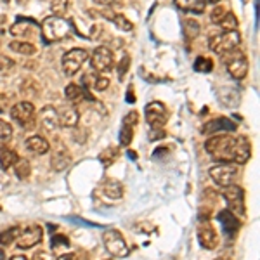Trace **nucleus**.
<instances>
[{"mask_svg": "<svg viewBox=\"0 0 260 260\" xmlns=\"http://www.w3.org/2000/svg\"><path fill=\"white\" fill-rule=\"evenodd\" d=\"M205 151L220 163H234L236 154V137L231 134H217L208 137L205 142Z\"/></svg>", "mask_w": 260, "mask_h": 260, "instance_id": "1", "label": "nucleus"}, {"mask_svg": "<svg viewBox=\"0 0 260 260\" xmlns=\"http://www.w3.org/2000/svg\"><path fill=\"white\" fill-rule=\"evenodd\" d=\"M42 33H44V40L52 44V42L64 40L73 33V24L68 19L59 18V16H49L44 19L40 26Z\"/></svg>", "mask_w": 260, "mask_h": 260, "instance_id": "2", "label": "nucleus"}, {"mask_svg": "<svg viewBox=\"0 0 260 260\" xmlns=\"http://www.w3.org/2000/svg\"><path fill=\"white\" fill-rule=\"evenodd\" d=\"M240 44H241V33L236 30V31H224V33L212 35L210 42H208V47L217 56H224V54L240 49Z\"/></svg>", "mask_w": 260, "mask_h": 260, "instance_id": "3", "label": "nucleus"}, {"mask_svg": "<svg viewBox=\"0 0 260 260\" xmlns=\"http://www.w3.org/2000/svg\"><path fill=\"white\" fill-rule=\"evenodd\" d=\"M220 57H222L224 66L228 68L229 75L234 78V80H243V78L248 75V70H250L248 57H246L240 49L224 54V56H220Z\"/></svg>", "mask_w": 260, "mask_h": 260, "instance_id": "4", "label": "nucleus"}, {"mask_svg": "<svg viewBox=\"0 0 260 260\" xmlns=\"http://www.w3.org/2000/svg\"><path fill=\"white\" fill-rule=\"evenodd\" d=\"M11 116L24 130H33L37 127V113L35 106L30 101H21L11 108Z\"/></svg>", "mask_w": 260, "mask_h": 260, "instance_id": "5", "label": "nucleus"}, {"mask_svg": "<svg viewBox=\"0 0 260 260\" xmlns=\"http://www.w3.org/2000/svg\"><path fill=\"white\" fill-rule=\"evenodd\" d=\"M103 243L104 248L113 257H127L128 255V246L125 241L123 234L118 229H106L103 233Z\"/></svg>", "mask_w": 260, "mask_h": 260, "instance_id": "6", "label": "nucleus"}, {"mask_svg": "<svg viewBox=\"0 0 260 260\" xmlns=\"http://www.w3.org/2000/svg\"><path fill=\"white\" fill-rule=\"evenodd\" d=\"M87 59H89V52H87L85 49L75 47V49H70L68 52H64V56H62V59H61V66L66 77L77 75L78 71L82 70V66L85 64Z\"/></svg>", "mask_w": 260, "mask_h": 260, "instance_id": "7", "label": "nucleus"}, {"mask_svg": "<svg viewBox=\"0 0 260 260\" xmlns=\"http://www.w3.org/2000/svg\"><path fill=\"white\" fill-rule=\"evenodd\" d=\"M208 174H210L212 180L217 186L225 187L231 186V184H236L240 172H238V167L234 163H217L208 170Z\"/></svg>", "mask_w": 260, "mask_h": 260, "instance_id": "8", "label": "nucleus"}, {"mask_svg": "<svg viewBox=\"0 0 260 260\" xmlns=\"http://www.w3.org/2000/svg\"><path fill=\"white\" fill-rule=\"evenodd\" d=\"M222 196L228 201V210L231 213H234L236 217H245V192H243L241 186H238V184L225 186L224 191H222Z\"/></svg>", "mask_w": 260, "mask_h": 260, "instance_id": "9", "label": "nucleus"}, {"mask_svg": "<svg viewBox=\"0 0 260 260\" xmlns=\"http://www.w3.org/2000/svg\"><path fill=\"white\" fill-rule=\"evenodd\" d=\"M40 33V24L35 19L30 18H19L14 24L11 26V35L16 37L18 40H26L28 39H37Z\"/></svg>", "mask_w": 260, "mask_h": 260, "instance_id": "10", "label": "nucleus"}, {"mask_svg": "<svg viewBox=\"0 0 260 260\" xmlns=\"http://www.w3.org/2000/svg\"><path fill=\"white\" fill-rule=\"evenodd\" d=\"M144 116H146V121H148L149 127H165L167 121H169V110L167 106L160 101H153L146 106L144 110Z\"/></svg>", "mask_w": 260, "mask_h": 260, "instance_id": "11", "label": "nucleus"}, {"mask_svg": "<svg viewBox=\"0 0 260 260\" xmlns=\"http://www.w3.org/2000/svg\"><path fill=\"white\" fill-rule=\"evenodd\" d=\"M90 64L98 73H108V71H111L113 66H115V56H113L111 49L104 47V45L95 47V50L90 56Z\"/></svg>", "mask_w": 260, "mask_h": 260, "instance_id": "12", "label": "nucleus"}, {"mask_svg": "<svg viewBox=\"0 0 260 260\" xmlns=\"http://www.w3.org/2000/svg\"><path fill=\"white\" fill-rule=\"evenodd\" d=\"M42 238H44V229L40 225H28V228L21 229L18 240H16V245H18L19 250H30L39 245Z\"/></svg>", "mask_w": 260, "mask_h": 260, "instance_id": "13", "label": "nucleus"}, {"mask_svg": "<svg viewBox=\"0 0 260 260\" xmlns=\"http://www.w3.org/2000/svg\"><path fill=\"white\" fill-rule=\"evenodd\" d=\"M71 165V154L62 142H56L54 151L50 154V169L54 172H62Z\"/></svg>", "mask_w": 260, "mask_h": 260, "instance_id": "14", "label": "nucleus"}, {"mask_svg": "<svg viewBox=\"0 0 260 260\" xmlns=\"http://www.w3.org/2000/svg\"><path fill=\"white\" fill-rule=\"evenodd\" d=\"M39 123L40 127L47 132H56L59 128V116H57V110L54 106H44L39 113Z\"/></svg>", "mask_w": 260, "mask_h": 260, "instance_id": "15", "label": "nucleus"}, {"mask_svg": "<svg viewBox=\"0 0 260 260\" xmlns=\"http://www.w3.org/2000/svg\"><path fill=\"white\" fill-rule=\"evenodd\" d=\"M198 241L205 250H215L219 246V234L210 224H203L198 228Z\"/></svg>", "mask_w": 260, "mask_h": 260, "instance_id": "16", "label": "nucleus"}, {"mask_svg": "<svg viewBox=\"0 0 260 260\" xmlns=\"http://www.w3.org/2000/svg\"><path fill=\"white\" fill-rule=\"evenodd\" d=\"M57 116H59V125L64 128H75L78 125V121H80V113H78V110L73 104L59 108Z\"/></svg>", "mask_w": 260, "mask_h": 260, "instance_id": "17", "label": "nucleus"}, {"mask_svg": "<svg viewBox=\"0 0 260 260\" xmlns=\"http://www.w3.org/2000/svg\"><path fill=\"white\" fill-rule=\"evenodd\" d=\"M222 130H236V123L231 121L229 118H224V116H219V118H213L208 123L203 125L201 128V134L205 136H210V134H217L222 132Z\"/></svg>", "mask_w": 260, "mask_h": 260, "instance_id": "18", "label": "nucleus"}, {"mask_svg": "<svg viewBox=\"0 0 260 260\" xmlns=\"http://www.w3.org/2000/svg\"><path fill=\"white\" fill-rule=\"evenodd\" d=\"M251 158V144L246 136L236 137V154H234V163L236 165H243Z\"/></svg>", "mask_w": 260, "mask_h": 260, "instance_id": "19", "label": "nucleus"}, {"mask_svg": "<svg viewBox=\"0 0 260 260\" xmlns=\"http://www.w3.org/2000/svg\"><path fill=\"white\" fill-rule=\"evenodd\" d=\"M24 148H26L28 153H31V154H45V153H49V149H50V144H49V141L45 139V137H42V136H31V137H28L26 141H24Z\"/></svg>", "mask_w": 260, "mask_h": 260, "instance_id": "20", "label": "nucleus"}, {"mask_svg": "<svg viewBox=\"0 0 260 260\" xmlns=\"http://www.w3.org/2000/svg\"><path fill=\"white\" fill-rule=\"evenodd\" d=\"M40 90H42L40 83L37 82L33 77H24L23 80H21V83H19V92H21V95H23V98L26 99V101L39 98Z\"/></svg>", "mask_w": 260, "mask_h": 260, "instance_id": "21", "label": "nucleus"}, {"mask_svg": "<svg viewBox=\"0 0 260 260\" xmlns=\"http://www.w3.org/2000/svg\"><path fill=\"white\" fill-rule=\"evenodd\" d=\"M219 220L224 225V231L229 234V236H234V234L240 231V219H238L234 213H231L229 210H222L219 213Z\"/></svg>", "mask_w": 260, "mask_h": 260, "instance_id": "22", "label": "nucleus"}, {"mask_svg": "<svg viewBox=\"0 0 260 260\" xmlns=\"http://www.w3.org/2000/svg\"><path fill=\"white\" fill-rule=\"evenodd\" d=\"M103 192L110 200H120L123 196V184L116 179H106L103 182Z\"/></svg>", "mask_w": 260, "mask_h": 260, "instance_id": "23", "label": "nucleus"}, {"mask_svg": "<svg viewBox=\"0 0 260 260\" xmlns=\"http://www.w3.org/2000/svg\"><path fill=\"white\" fill-rule=\"evenodd\" d=\"M174 4L184 12H191V14H201L205 12L207 2L205 0H174Z\"/></svg>", "mask_w": 260, "mask_h": 260, "instance_id": "24", "label": "nucleus"}, {"mask_svg": "<svg viewBox=\"0 0 260 260\" xmlns=\"http://www.w3.org/2000/svg\"><path fill=\"white\" fill-rule=\"evenodd\" d=\"M9 49L12 50V52L21 54V56H35L37 54L35 44L26 42V40H12L9 44Z\"/></svg>", "mask_w": 260, "mask_h": 260, "instance_id": "25", "label": "nucleus"}, {"mask_svg": "<svg viewBox=\"0 0 260 260\" xmlns=\"http://www.w3.org/2000/svg\"><path fill=\"white\" fill-rule=\"evenodd\" d=\"M18 160H19V154L16 153L14 149L7 148V146H2V148H0V167H2L4 170L12 169Z\"/></svg>", "mask_w": 260, "mask_h": 260, "instance_id": "26", "label": "nucleus"}, {"mask_svg": "<svg viewBox=\"0 0 260 260\" xmlns=\"http://www.w3.org/2000/svg\"><path fill=\"white\" fill-rule=\"evenodd\" d=\"M14 175L21 180H26L31 175V163L28 158H21L14 163Z\"/></svg>", "mask_w": 260, "mask_h": 260, "instance_id": "27", "label": "nucleus"}, {"mask_svg": "<svg viewBox=\"0 0 260 260\" xmlns=\"http://www.w3.org/2000/svg\"><path fill=\"white\" fill-rule=\"evenodd\" d=\"M64 95L71 104H77V103H80V101H83L85 92H83L82 87L77 85V83H68L64 89Z\"/></svg>", "mask_w": 260, "mask_h": 260, "instance_id": "28", "label": "nucleus"}, {"mask_svg": "<svg viewBox=\"0 0 260 260\" xmlns=\"http://www.w3.org/2000/svg\"><path fill=\"white\" fill-rule=\"evenodd\" d=\"M19 233H21V228H18V225H12V228L4 229L2 233H0V246L12 245V243L18 240Z\"/></svg>", "mask_w": 260, "mask_h": 260, "instance_id": "29", "label": "nucleus"}, {"mask_svg": "<svg viewBox=\"0 0 260 260\" xmlns=\"http://www.w3.org/2000/svg\"><path fill=\"white\" fill-rule=\"evenodd\" d=\"M118 156H120V149L115 148V146H110V148L101 151L99 160H101V163H103L104 167H111L113 163L118 160Z\"/></svg>", "mask_w": 260, "mask_h": 260, "instance_id": "30", "label": "nucleus"}, {"mask_svg": "<svg viewBox=\"0 0 260 260\" xmlns=\"http://www.w3.org/2000/svg\"><path fill=\"white\" fill-rule=\"evenodd\" d=\"M134 125H127V123H121V128H120V136H118V142L121 148H127V146L132 142L134 139Z\"/></svg>", "mask_w": 260, "mask_h": 260, "instance_id": "31", "label": "nucleus"}, {"mask_svg": "<svg viewBox=\"0 0 260 260\" xmlns=\"http://www.w3.org/2000/svg\"><path fill=\"white\" fill-rule=\"evenodd\" d=\"M110 21H113L115 26L121 31H132L134 30V23L128 18H125L123 14H111Z\"/></svg>", "mask_w": 260, "mask_h": 260, "instance_id": "32", "label": "nucleus"}, {"mask_svg": "<svg viewBox=\"0 0 260 260\" xmlns=\"http://www.w3.org/2000/svg\"><path fill=\"white\" fill-rule=\"evenodd\" d=\"M219 26L224 31H236L238 30V18L234 12H225V16L220 19Z\"/></svg>", "mask_w": 260, "mask_h": 260, "instance_id": "33", "label": "nucleus"}, {"mask_svg": "<svg viewBox=\"0 0 260 260\" xmlns=\"http://www.w3.org/2000/svg\"><path fill=\"white\" fill-rule=\"evenodd\" d=\"M12 139V125L9 121L0 118V148L6 146Z\"/></svg>", "mask_w": 260, "mask_h": 260, "instance_id": "34", "label": "nucleus"}, {"mask_svg": "<svg viewBox=\"0 0 260 260\" xmlns=\"http://www.w3.org/2000/svg\"><path fill=\"white\" fill-rule=\"evenodd\" d=\"M14 70H16V61H12L7 56H0V75L2 77H9Z\"/></svg>", "mask_w": 260, "mask_h": 260, "instance_id": "35", "label": "nucleus"}, {"mask_svg": "<svg viewBox=\"0 0 260 260\" xmlns=\"http://www.w3.org/2000/svg\"><path fill=\"white\" fill-rule=\"evenodd\" d=\"M68 6H70V0H52L50 2V11H52L54 16H62L66 14V11H68Z\"/></svg>", "mask_w": 260, "mask_h": 260, "instance_id": "36", "label": "nucleus"}, {"mask_svg": "<svg viewBox=\"0 0 260 260\" xmlns=\"http://www.w3.org/2000/svg\"><path fill=\"white\" fill-rule=\"evenodd\" d=\"M194 70L200 71V73H210L213 70V61L208 59V57H198L194 62Z\"/></svg>", "mask_w": 260, "mask_h": 260, "instance_id": "37", "label": "nucleus"}, {"mask_svg": "<svg viewBox=\"0 0 260 260\" xmlns=\"http://www.w3.org/2000/svg\"><path fill=\"white\" fill-rule=\"evenodd\" d=\"M184 33L187 37H196L200 35V24L194 19H186L184 21Z\"/></svg>", "mask_w": 260, "mask_h": 260, "instance_id": "38", "label": "nucleus"}, {"mask_svg": "<svg viewBox=\"0 0 260 260\" xmlns=\"http://www.w3.org/2000/svg\"><path fill=\"white\" fill-rule=\"evenodd\" d=\"M130 56H123L121 59L118 61V64H116V71H118V78L120 80H125V75H127V71L130 70Z\"/></svg>", "mask_w": 260, "mask_h": 260, "instance_id": "39", "label": "nucleus"}, {"mask_svg": "<svg viewBox=\"0 0 260 260\" xmlns=\"http://www.w3.org/2000/svg\"><path fill=\"white\" fill-rule=\"evenodd\" d=\"M225 7L224 6H220V4H215V7L212 9V12H210V21L213 24H219L220 23V19L224 18L225 16Z\"/></svg>", "mask_w": 260, "mask_h": 260, "instance_id": "40", "label": "nucleus"}, {"mask_svg": "<svg viewBox=\"0 0 260 260\" xmlns=\"http://www.w3.org/2000/svg\"><path fill=\"white\" fill-rule=\"evenodd\" d=\"M165 136H167V132H165V128H160V127H151L149 128V132H148V139L149 141H161V139H165Z\"/></svg>", "mask_w": 260, "mask_h": 260, "instance_id": "41", "label": "nucleus"}, {"mask_svg": "<svg viewBox=\"0 0 260 260\" xmlns=\"http://www.w3.org/2000/svg\"><path fill=\"white\" fill-rule=\"evenodd\" d=\"M110 87V80H108L106 77H98L95 78V82H94V89L98 90V92H104Z\"/></svg>", "mask_w": 260, "mask_h": 260, "instance_id": "42", "label": "nucleus"}, {"mask_svg": "<svg viewBox=\"0 0 260 260\" xmlns=\"http://www.w3.org/2000/svg\"><path fill=\"white\" fill-rule=\"evenodd\" d=\"M123 123H127V125H134V127H136V125L139 123V113H137V111H130L128 115H125Z\"/></svg>", "mask_w": 260, "mask_h": 260, "instance_id": "43", "label": "nucleus"}, {"mask_svg": "<svg viewBox=\"0 0 260 260\" xmlns=\"http://www.w3.org/2000/svg\"><path fill=\"white\" fill-rule=\"evenodd\" d=\"M94 2L99 4V6L111 7V9H115V7H121V0H94Z\"/></svg>", "mask_w": 260, "mask_h": 260, "instance_id": "44", "label": "nucleus"}, {"mask_svg": "<svg viewBox=\"0 0 260 260\" xmlns=\"http://www.w3.org/2000/svg\"><path fill=\"white\" fill-rule=\"evenodd\" d=\"M210 212H212V208L210 207H201L200 208V215H198V219L201 220V222H207L208 219H210Z\"/></svg>", "mask_w": 260, "mask_h": 260, "instance_id": "45", "label": "nucleus"}, {"mask_svg": "<svg viewBox=\"0 0 260 260\" xmlns=\"http://www.w3.org/2000/svg\"><path fill=\"white\" fill-rule=\"evenodd\" d=\"M33 260H54V258L50 257V253H47V251H39V253H35Z\"/></svg>", "mask_w": 260, "mask_h": 260, "instance_id": "46", "label": "nucleus"}, {"mask_svg": "<svg viewBox=\"0 0 260 260\" xmlns=\"http://www.w3.org/2000/svg\"><path fill=\"white\" fill-rule=\"evenodd\" d=\"M54 260H77V258H75L73 253H64V255H59V257L54 258Z\"/></svg>", "mask_w": 260, "mask_h": 260, "instance_id": "47", "label": "nucleus"}, {"mask_svg": "<svg viewBox=\"0 0 260 260\" xmlns=\"http://www.w3.org/2000/svg\"><path fill=\"white\" fill-rule=\"evenodd\" d=\"M11 260H28L24 255H14V257H11Z\"/></svg>", "mask_w": 260, "mask_h": 260, "instance_id": "48", "label": "nucleus"}, {"mask_svg": "<svg viewBox=\"0 0 260 260\" xmlns=\"http://www.w3.org/2000/svg\"><path fill=\"white\" fill-rule=\"evenodd\" d=\"M16 2H18V4H19V6H24V4H26V2H28V0H16Z\"/></svg>", "mask_w": 260, "mask_h": 260, "instance_id": "49", "label": "nucleus"}, {"mask_svg": "<svg viewBox=\"0 0 260 260\" xmlns=\"http://www.w3.org/2000/svg\"><path fill=\"white\" fill-rule=\"evenodd\" d=\"M205 2H212V4H217L219 0H205Z\"/></svg>", "mask_w": 260, "mask_h": 260, "instance_id": "50", "label": "nucleus"}, {"mask_svg": "<svg viewBox=\"0 0 260 260\" xmlns=\"http://www.w3.org/2000/svg\"><path fill=\"white\" fill-rule=\"evenodd\" d=\"M217 260H228V258H225V257H222V258H217Z\"/></svg>", "mask_w": 260, "mask_h": 260, "instance_id": "51", "label": "nucleus"}]
</instances>
